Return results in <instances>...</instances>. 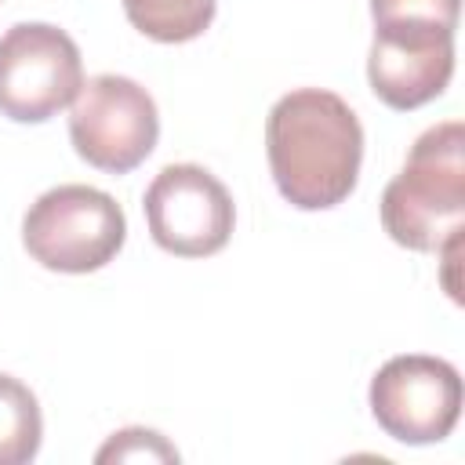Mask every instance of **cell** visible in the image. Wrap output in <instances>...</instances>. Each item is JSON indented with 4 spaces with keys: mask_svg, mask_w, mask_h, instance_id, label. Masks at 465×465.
<instances>
[{
    "mask_svg": "<svg viewBox=\"0 0 465 465\" xmlns=\"http://www.w3.org/2000/svg\"><path fill=\"white\" fill-rule=\"evenodd\" d=\"M265 153L272 182L291 207L327 211L356 189L363 127L341 94L298 87L269 109Z\"/></svg>",
    "mask_w": 465,
    "mask_h": 465,
    "instance_id": "obj_1",
    "label": "cell"
},
{
    "mask_svg": "<svg viewBox=\"0 0 465 465\" xmlns=\"http://www.w3.org/2000/svg\"><path fill=\"white\" fill-rule=\"evenodd\" d=\"M385 232L421 254H440L465 232V127L443 120L407 153V163L381 193Z\"/></svg>",
    "mask_w": 465,
    "mask_h": 465,
    "instance_id": "obj_2",
    "label": "cell"
},
{
    "mask_svg": "<svg viewBox=\"0 0 465 465\" xmlns=\"http://www.w3.org/2000/svg\"><path fill=\"white\" fill-rule=\"evenodd\" d=\"M127 240L124 207L94 185H58L36 196L22 218V243L51 272H94L109 265Z\"/></svg>",
    "mask_w": 465,
    "mask_h": 465,
    "instance_id": "obj_3",
    "label": "cell"
},
{
    "mask_svg": "<svg viewBox=\"0 0 465 465\" xmlns=\"http://www.w3.org/2000/svg\"><path fill=\"white\" fill-rule=\"evenodd\" d=\"M160 138V113L153 94L116 73L91 76L69 113V142L80 160L105 174H127L134 171Z\"/></svg>",
    "mask_w": 465,
    "mask_h": 465,
    "instance_id": "obj_4",
    "label": "cell"
},
{
    "mask_svg": "<svg viewBox=\"0 0 465 465\" xmlns=\"http://www.w3.org/2000/svg\"><path fill=\"white\" fill-rule=\"evenodd\" d=\"M84 87V62L73 36L51 22H18L0 36V113L18 124H44Z\"/></svg>",
    "mask_w": 465,
    "mask_h": 465,
    "instance_id": "obj_5",
    "label": "cell"
},
{
    "mask_svg": "<svg viewBox=\"0 0 465 465\" xmlns=\"http://www.w3.org/2000/svg\"><path fill=\"white\" fill-rule=\"evenodd\" d=\"M371 414L400 443H440L461 414V374L440 356H392L371 378Z\"/></svg>",
    "mask_w": 465,
    "mask_h": 465,
    "instance_id": "obj_6",
    "label": "cell"
},
{
    "mask_svg": "<svg viewBox=\"0 0 465 465\" xmlns=\"http://www.w3.org/2000/svg\"><path fill=\"white\" fill-rule=\"evenodd\" d=\"M142 211L156 247L178 258L218 254L236 225L229 189L200 163H167L149 182Z\"/></svg>",
    "mask_w": 465,
    "mask_h": 465,
    "instance_id": "obj_7",
    "label": "cell"
},
{
    "mask_svg": "<svg viewBox=\"0 0 465 465\" xmlns=\"http://www.w3.org/2000/svg\"><path fill=\"white\" fill-rule=\"evenodd\" d=\"M454 76V33L429 25L374 29L367 54L371 91L389 109H418L447 91Z\"/></svg>",
    "mask_w": 465,
    "mask_h": 465,
    "instance_id": "obj_8",
    "label": "cell"
},
{
    "mask_svg": "<svg viewBox=\"0 0 465 465\" xmlns=\"http://www.w3.org/2000/svg\"><path fill=\"white\" fill-rule=\"evenodd\" d=\"M127 22L156 44L196 40L214 22V0H120Z\"/></svg>",
    "mask_w": 465,
    "mask_h": 465,
    "instance_id": "obj_9",
    "label": "cell"
},
{
    "mask_svg": "<svg viewBox=\"0 0 465 465\" xmlns=\"http://www.w3.org/2000/svg\"><path fill=\"white\" fill-rule=\"evenodd\" d=\"M44 440L40 403L18 378L0 371V465H25Z\"/></svg>",
    "mask_w": 465,
    "mask_h": 465,
    "instance_id": "obj_10",
    "label": "cell"
},
{
    "mask_svg": "<svg viewBox=\"0 0 465 465\" xmlns=\"http://www.w3.org/2000/svg\"><path fill=\"white\" fill-rule=\"evenodd\" d=\"M461 0H371L374 29L381 25H432V29H458Z\"/></svg>",
    "mask_w": 465,
    "mask_h": 465,
    "instance_id": "obj_11",
    "label": "cell"
},
{
    "mask_svg": "<svg viewBox=\"0 0 465 465\" xmlns=\"http://www.w3.org/2000/svg\"><path fill=\"white\" fill-rule=\"evenodd\" d=\"M98 461H138V458H156V461H178V450L153 429H124L113 432V440L94 454Z\"/></svg>",
    "mask_w": 465,
    "mask_h": 465,
    "instance_id": "obj_12",
    "label": "cell"
}]
</instances>
